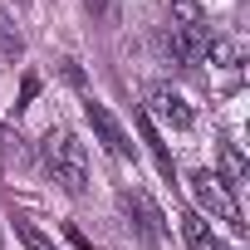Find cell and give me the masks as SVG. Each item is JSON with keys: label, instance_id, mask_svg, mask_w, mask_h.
<instances>
[{"label": "cell", "instance_id": "10", "mask_svg": "<svg viewBox=\"0 0 250 250\" xmlns=\"http://www.w3.org/2000/svg\"><path fill=\"white\" fill-rule=\"evenodd\" d=\"M138 128H143V143L152 147V157H157V167H162V177H172V152H167V143L157 138V128H152V118H147V113L138 118Z\"/></svg>", "mask_w": 250, "mask_h": 250}, {"label": "cell", "instance_id": "12", "mask_svg": "<svg viewBox=\"0 0 250 250\" xmlns=\"http://www.w3.org/2000/svg\"><path fill=\"white\" fill-rule=\"evenodd\" d=\"M15 235L25 240V250H54V240H49L44 230H35L30 221H15Z\"/></svg>", "mask_w": 250, "mask_h": 250}, {"label": "cell", "instance_id": "1", "mask_svg": "<svg viewBox=\"0 0 250 250\" xmlns=\"http://www.w3.org/2000/svg\"><path fill=\"white\" fill-rule=\"evenodd\" d=\"M40 152H44V172L64 187V191H83L88 187V147L69 133V128H49L44 133V143H40Z\"/></svg>", "mask_w": 250, "mask_h": 250}, {"label": "cell", "instance_id": "5", "mask_svg": "<svg viewBox=\"0 0 250 250\" xmlns=\"http://www.w3.org/2000/svg\"><path fill=\"white\" fill-rule=\"evenodd\" d=\"M123 206H128V216H133V226L143 230L147 245H162V211H157V201H152L143 187H128V191H123Z\"/></svg>", "mask_w": 250, "mask_h": 250}, {"label": "cell", "instance_id": "7", "mask_svg": "<svg viewBox=\"0 0 250 250\" xmlns=\"http://www.w3.org/2000/svg\"><path fill=\"white\" fill-rule=\"evenodd\" d=\"M182 235H187L191 250H226V240L211 230V221H206L201 211H187V216H182Z\"/></svg>", "mask_w": 250, "mask_h": 250}, {"label": "cell", "instance_id": "2", "mask_svg": "<svg viewBox=\"0 0 250 250\" xmlns=\"http://www.w3.org/2000/svg\"><path fill=\"white\" fill-rule=\"evenodd\" d=\"M191 201H196V211L201 216H211V221H221L226 230H245V221H240V206H235V196L221 187V177L216 172H206V167H196L191 172Z\"/></svg>", "mask_w": 250, "mask_h": 250}, {"label": "cell", "instance_id": "8", "mask_svg": "<svg viewBox=\"0 0 250 250\" xmlns=\"http://www.w3.org/2000/svg\"><path fill=\"white\" fill-rule=\"evenodd\" d=\"M216 177H221V187H226V191L250 182V162H245V152H240L235 143H221V172H216Z\"/></svg>", "mask_w": 250, "mask_h": 250}, {"label": "cell", "instance_id": "9", "mask_svg": "<svg viewBox=\"0 0 250 250\" xmlns=\"http://www.w3.org/2000/svg\"><path fill=\"white\" fill-rule=\"evenodd\" d=\"M20 54H25V40H20V30H15L10 10L0 5V59H5V64H15Z\"/></svg>", "mask_w": 250, "mask_h": 250}, {"label": "cell", "instance_id": "3", "mask_svg": "<svg viewBox=\"0 0 250 250\" xmlns=\"http://www.w3.org/2000/svg\"><path fill=\"white\" fill-rule=\"evenodd\" d=\"M147 118H157V123H167V128H177V133H187L191 123H196V113H191V103L172 88V83H152L147 88V108H143Z\"/></svg>", "mask_w": 250, "mask_h": 250}, {"label": "cell", "instance_id": "16", "mask_svg": "<svg viewBox=\"0 0 250 250\" xmlns=\"http://www.w3.org/2000/svg\"><path fill=\"white\" fill-rule=\"evenodd\" d=\"M83 5H88V15H93V20H103V15H108V0H83Z\"/></svg>", "mask_w": 250, "mask_h": 250}, {"label": "cell", "instance_id": "13", "mask_svg": "<svg viewBox=\"0 0 250 250\" xmlns=\"http://www.w3.org/2000/svg\"><path fill=\"white\" fill-rule=\"evenodd\" d=\"M10 157H20V133L0 123V162H10Z\"/></svg>", "mask_w": 250, "mask_h": 250}, {"label": "cell", "instance_id": "15", "mask_svg": "<svg viewBox=\"0 0 250 250\" xmlns=\"http://www.w3.org/2000/svg\"><path fill=\"white\" fill-rule=\"evenodd\" d=\"M64 235H69V240H74V250H93V245H88V240H83V230H79V226H64Z\"/></svg>", "mask_w": 250, "mask_h": 250}, {"label": "cell", "instance_id": "14", "mask_svg": "<svg viewBox=\"0 0 250 250\" xmlns=\"http://www.w3.org/2000/svg\"><path fill=\"white\" fill-rule=\"evenodd\" d=\"M35 93H40V79H35V74H25V83H20V103H15V108H30V98H35Z\"/></svg>", "mask_w": 250, "mask_h": 250}, {"label": "cell", "instance_id": "4", "mask_svg": "<svg viewBox=\"0 0 250 250\" xmlns=\"http://www.w3.org/2000/svg\"><path fill=\"white\" fill-rule=\"evenodd\" d=\"M83 113H88V128H93V138H98V143H103L113 157H133V152H138V147H133V138L123 133V123L108 113V103L88 98V103H83Z\"/></svg>", "mask_w": 250, "mask_h": 250}, {"label": "cell", "instance_id": "11", "mask_svg": "<svg viewBox=\"0 0 250 250\" xmlns=\"http://www.w3.org/2000/svg\"><path fill=\"white\" fill-rule=\"evenodd\" d=\"M206 15H201V0H172V25H182V30H196Z\"/></svg>", "mask_w": 250, "mask_h": 250}, {"label": "cell", "instance_id": "6", "mask_svg": "<svg viewBox=\"0 0 250 250\" xmlns=\"http://www.w3.org/2000/svg\"><path fill=\"white\" fill-rule=\"evenodd\" d=\"M167 54H172L177 64H196V59H206V30H201V25H196V30L172 25V30H167Z\"/></svg>", "mask_w": 250, "mask_h": 250}]
</instances>
